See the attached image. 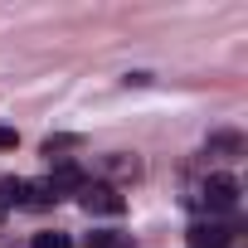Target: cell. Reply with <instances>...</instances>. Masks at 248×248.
Masks as SVG:
<instances>
[{"instance_id": "obj_11", "label": "cell", "mask_w": 248, "mask_h": 248, "mask_svg": "<svg viewBox=\"0 0 248 248\" xmlns=\"http://www.w3.org/2000/svg\"><path fill=\"white\" fill-rule=\"evenodd\" d=\"M20 146V132L15 127H5V122H0V151H15Z\"/></svg>"}, {"instance_id": "obj_1", "label": "cell", "mask_w": 248, "mask_h": 248, "mask_svg": "<svg viewBox=\"0 0 248 248\" xmlns=\"http://www.w3.org/2000/svg\"><path fill=\"white\" fill-rule=\"evenodd\" d=\"M83 209L88 214H122L127 200H122L112 185H83Z\"/></svg>"}, {"instance_id": "obj_8", "label": "cell", "mask_w": 248, "mask_h": 248, "mask_svg": "<svg viewBox=\"0 0 248 248\" xmlns=\"http://www.w3.org/2000/svg\"><path fill=\"white\" fill-rule=\"evenodd\" d=\"M107 170H112V175H132V180H137V175H141V161H137V156H132V161H127V156H112Z\"/></svg>"}, {"instance_id": "obj_3", "label": "cell", "mask_w": 248, "mask_h": 248, "mask_svg": "<svg viewBox=\"0 0 248 248\" xmlns=\"http://www.w3.org/2000/svg\"><path fill=\"white\" fill-rule=\"evenodd\" d=\"M49 185H54V195L63 200L68 190H83V170H78V166H59V170L49 175Z\"/></svg>"}, {"instance_id": "obj_12", "label": "cell", "mask_w": 248, "mask_h": 248, "mask_svg": "<svg viewBox=\"0 0 248 248\" xmlns=\"http://www.w3.org/2000/svg\"><path fill=\"white\" fill-rule=\"evenodd\" d=\"M209 141H214V146H224V151H238V146H243L233 132H219V137H209Z\"/></svg>"}, {"instance_id": "obj_13", "label": "cell", "mask_w": 248, "mask_h": 248, "mask_svg": "<svg viewBox=\"0 0 248 248\" xmlns=\"http://www.w3.org/2000/svg\"><path fill=\"white\" fill-rule=\"evenodd\" d=\"M0 219H5V209H0Z\"/></svg>"}, {"instance_id": "obj_7", "label": "cell", "mask_w": 248, "mask_h": 248, "mask_svg": "<svg viewBox=\"0 0 248 248\" xmlns=\"http://www.w3.org/2000/svg\"><path fill=\"white\" fill-rule=\"evenodd\" d=\"M190 238H195V248H224V243H229L224 229H195Z\"/></svg>"}, {"instance_id": "obj_10", "label": "cell", "mask_w": 248, "mask_h": 248, "mask_svg": "<svg viewBox=\"0 0 248 248\" xmlns=\"http://www.w3.org/2000/svg\"><path fill=\"white\" fill-rule=\"evenodd\" d=\"M34 248H68V233H34Z\"/></svg>"}, {"instance_id": "obj_4", "label": "cell", "mask_w": 248, "mask_h": 248, "mask_svg": "<svg viewBox=\"0 0 248 248\" xmlns=\"http://www.w3.org/2000/svg\"><path fill=\"white\" fill-rule=\"evenodd\" d=\"M54 185L49 180H25V204H54Z\"/></svg>"}, {"instance_id": "obj_9", "label": "cell", "mask_w": 248, "mask_h": 248, "mask_svg": "<svg viewBox=\"0 0 248 248\" xmlns=\"http://www.w3.org/2000/svg\"><path fill=\"white\" fill-rule=\"evenodd\" d=\"M68 146H78V137H49V141H44V156H59V151H68Z\"/></svg>"}, {"instance_id": "obj_6", "label": "cell", "mask_w": 248, "mask_h": 248, "mask_svg": "<svg viewBox=\"0 0 248 248\" xmlns=\"http://www.w3.org/2000/svg\"><path fill=\"white\" fill-rule=\"evenodd\" d=\"M88 248H132V238H127V233H97V229H93V233H88Z\"/></svg>"}, {"instance_id": "obj_2", "label": "cell", "mask_w": 248, "mask_h": 248, "mask_svg": "<svg viewBox=\"0 0 248 248\" xmlns=\"http://www.w3.org/2000/svg\"><path fill=\"white\" fill-rule=\"evenodd\" d=\"M204 204L209 209H233L238 204V180L233 175H209L204 180Z\"/></svg>"}, {"instance_id": "obj_5", "label": "cell", "mask_w": 248, "mask_h": 248, "mask_svg": "<svg viewBox=\"0 0 248 248\" xmlns=\"http://www.w3.org/2000/svg\"><path fill=\"white\" fill-rule=\"evenodd\" d=\"M25 204V180H0V209Z\"/></svg>"}]
</instances>
